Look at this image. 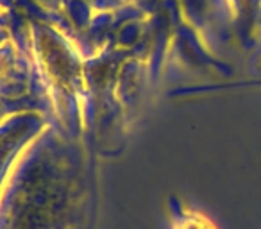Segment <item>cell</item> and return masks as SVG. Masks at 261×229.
<instances>
[{"instance_id":"obj_1","label":"cell","mask_w":261,"mask_h":229,"mask_svg":"<svg viewBox=\"0 0 261 229\" xmlns=\"http://www.w3.org/2000/svg\"><path fill=\"white\" fill-rule=\"evenodd\" d=\"M174 229H217L204 215L186 213L174 224Z\"/></svg>"}]
</instances>
